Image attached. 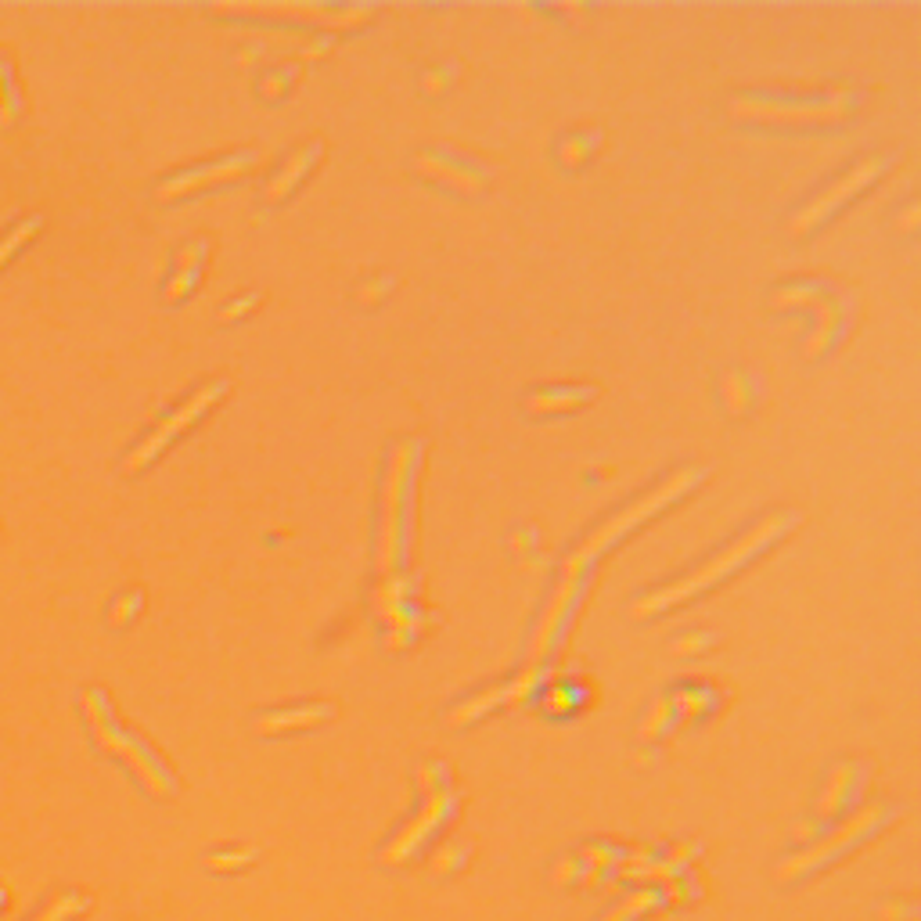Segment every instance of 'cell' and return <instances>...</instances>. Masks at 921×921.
Listing matches in <instances>:
<instances>
[{
  "instance_id": "obj_2",
  "label": "cell",
  "mask_w": 921,
  "mask_h": 921,
  "mask_svg": "<svg viewBox=\"0 0 921 921\" xmlns=\"http://www.w3.org/2000/svg\"><path fill=\"white\" fill-rule=\"evenodd\" d=\"M421 443L418 439H403L389 454L382 483V515H378V547L375 565L382 576H393L396 565L403 562L407 551V515H411V493H414V472H418Z\"/></svg>"
},
{
  "instance_id": "obj_6",
  "label": "cell",
  "mask_w": 921,
  "mask_h": 921,
  "mask_svg": "<svg viewBox=\"0 0 921 921\" xmlns=\"http://www.w3.org/2000/svg\"><path fill=\"white\" fill-rule=\"evenodd\" d=\"M224 393H227V382H224V378H216V382H206L202 389H195V393H191L188 400L180 403L177 411L166 414V418H162L159 425H155V429L148 432V436H144L141 443H137V447L130 450V454H126L123 472H126V475H134V472H141V468L152 465L155 457H159L162 450L170 447L173 439L184 436V432H188L191 425H195V421L202 418L206 411H213V407L220 403V396H224Z\"/></svg>"
},
{
  "instance_id": "obj_19",
  "label": "cell",
  "mask_w": 921,
  "mask_h": 921,
  "mask_svg": "<svg viewBox=\"0 0 921 921\" xmlns=\"http://www.w3.org/2000/svg\"><path fill=\"white\" fill-rule=\"evenodd\" d=\"M720 389H724V400L727 407H731V414H745L749 411V385H745V378L738 375V371H727L724 382H720Z\"/></svg>"
},
{
  "instance_id": "obj_23",
  "label": "cell",
  "mask_w": 921,
  "mask_h": 921,
  "mask_svg": "<svg viewBox=\"0 0 921 921\" xmlns=\"http://www.w3.org/2000/svg\"><path fill=\"white\" fill-rule=\"evenodd\" d=\"M288 83H292V72L281 69V72H274V76H267V80L260 83V90L267 94V98H278V94H285Z\"/></svg>"
},
{
  "instance_id": "obj_16",
  "label": "cell",
  "mask_w": 921,
  "mask_h": 921,
  "mask_svg": "<svg viewBox=\"0 0 921 921\" xmlns=\"http://www.w3.org/2000/svg\"><path fill=\"white\" fill-rule=\"evenodd\" d=\"M331 706L321 702V706H299V709H281V713H267L256 720V731L260 734H281V731H299V727H313L328 720Z\"/></svg>"
},
{
  "instance_id": "obj_15",
  "label": "cell",
  "mask_w": 921,
  "mask_h": 921,
  "mask_svg": "<svg viewBox=\"0 0 921 921\" xmlns=\"http://www.w3.org/2000/svg\"><path fill=\"white\" fill-rule=\"evenodd\" d=\"M206 252H209L206 242H191L188 249H180L177 274H173L170 285H166V303H180V299L191 296V288H195L198 274H202V260H206Z\"/></svg>"
},
{
  "instance_id": "obj_1",
  "label": "cell",
  "mask_w": 921,
  "mask_h": 921,
  "mask_svg": "<svg viewBox=\"0 0 921 921\" xmlns=\"http://www.w3.org/2000/svg\"><path fill=\"white\" fill-rule=\"evenodd\" d=\"M792 526H796V511H774V515H763V519L756 522L749 533H742V537L734 540V544L720 547V551H716V555L709 558L706 565H698V569H691L688 576H680V580L666 583V587H659V591L637 598L634 605H630V616H634V619H652V616H659V612L673 609V605H684L688 598L709 591L713 583L727 580L734 569H742L745 562H752L756 555H763V551H767L774 540L785 537Z\"/></svg>"
},
{
  "instance_id": "obj_17",
  "label": "cell",
  "mask_w": 921,
  "mask_h": 921,
  "mask_svg": "<svg viewBox=\"0 0 921 921\" xmlns=\"http://www.w3.org/2000/svg\"><path fill=\"white\" fill-rule=\"evenodd\" d=\"M598 141H601V134H573V137H565L562 144H558V159H562V166H580L587 155L598 148Z\"/></svg>"
},
{
  "instance_id": "obj_24",
  "label": "cell",
  "mask_w": 921,
  "mask_h": 921,
  "mask_svg": "<svg viewBox=\"0 0 921 921\" xmlns=\"http://www.w3.org/2000/svg\"><path fill=\"white\" fill-rule=\"evenodd\" d=\"M260 303V296H245V299H234V303H227L224 310H220V321H234V317H242L245 310H252V306Z\"/></svg>"
},
{
  "instance_id": "obj_21",
  "label": "cell",
  "mask_w": 921,
  "mask_h": 921,
  "mask_svg": "<svg viewBox=\"0 0 921 921\" xmlns=\"http://www.w3.org/2000/svg\"><path fill=\"white\" fill-rule=\"evenodd\" d=\"M83 907H87V900H83V896H72L69 893V896H62V900H58V904H54L40 921H69L72 914L83 911Z\"/></svg>"
},
{
  "instance_id": "obj_12",
  "label": "cell",
  "mask_w": 921,
  "mask_h": 921,
  "mask_svg": "<svg viewBox=\"0 0 921 921\" xmlns=\"http://www.w3.org/2000/svg\"><path fill=\"white\" fill-rule=\"evenodd\" d=\"M886 817V810H878V806H871V810H864V814H857L853 817L850 824H842L839 832H832L835 839H828L824 846H817L810 857H799V860H792L788 868H781V878H788V875H799V871H810L814 868V860H824V857H832V853H839V850H846L850 842H857V839H864V835L875 828L878 821Z\"/></svg>"
},
{
  "instance_id": "obj_13",
  "label": "cell",
  "mask_w": 921,
  "mask_h": 921,
  "mask_svg": "<svg viewBox=\"0 0 921 921\" xmlns=\"http://www.w3.org/2000/svg\"><path fill=\"white\" fill-rule=\"evenodd\" d=\"M317 159H321V141L303 144V148H299V152L292 155V159H288L285 166H281V170L267 180V191H263V195H267V202H281L285 195H292V191H296V184L306 177V173H310V166Z\"/></svg>"
},
{
  "instance_id": "obj_9",
  "label": "cell",
  "mask_w": 921,
  "mask_h": 921,
  "mask_svg": "<svg viewBox=\"0 0 921 921\" xmlns=\"http://www.w3.org/2000/svg\"><path fill=\"white\" fill-rule=\"evenodd\" d=\"M252 166H256V155L252 152L227 155V159L206 162V166H191V170H180V173H173V177L162 180L159 188H155V198H159V202H170V198L191 195V191H198V188H213V184H224V180H238V177H245Z\"/></svg>"
},
{
  "instance_id": "obj_26",
  "label": "cell",
  "mask_w": 921,
  "mask_h": 921,
  "mask_svg": "<svg viewBox=\"0 0 921 921\" xmlns=\"http://www.w3.org/2000/svg\"><path fill=\"white\" fill-rule=\"evenodd\" d=\"M702 644H709V637H691V641H680L677 652H688V648H702Z\"/></svg>"
},
{
  "instance_id": "obj_25",
  "label": "cell",
  "mask_w": 921,
  "mask_h": 921,
  "mask_svg": "<svg viewBox=\"0 0 921 921\" xmlns=\"http://www.w3.org/2000/svg\"><path fill=\"white\" fill-rule=\"evenodd\" d=\"M252 853H234V857H209V868L213 871H224V868H242L245 860H249Z\"/></svg>"
},
{
  "instance_id": "obj_20",
  "label": "cell",
  "mask_w": 921,
  "mask_h": 921,
  "mask_svg": "<svg viewBox=\"0 0 921 921\" xmlns=\"http://www.w3.org/2000/svg\"><path fill=\"white\" fill-rule=\"evenodd\" d=\"M141 601H144L141 591H130V594H123V598H116V605H112V612H108V623H112V626H126V619L137 616Z\"/></svg>"
},
{
  "instance_id": "obj_5",
  "label": "cell",
  "mask_w": 921,
  "mask_h": 921,
  "mask_svg": "<svg viewBox=\"0 0 921 921\" xmlns=\"http://www.w3.org/2000/svg\"><path fill=\"white\" fill-rule=\"evenodd\" d=\"M853 90H832L821 98L788 101V98H760V94H738L727 101V112L738 123H778V126H817V123H846L853 112Z\"/></svg>"
},
{
  "instance_id": "obj_11",
  "label": "cell",
  "mask_w": 921,
  "mask_h": 921,
  "mask_svg": "<svg viewBox=\"0 0 921 921\" xmlns=\"http://www.w3.org/2000/svg\"><path fill=\"white\" fill-rule=\"evenodd\" d=\"M414 166H418L421 177L429 180H443L450 188L465 191V195H479L486 188V173L472 162L457 159V155L447 152H418L414 155Z\"/></svg>"
},
{
  "instance_id": "obj_7",
  "label": "cell",
  "mask_w": 921,
  "mask_h": 921,
  "mask_svg": "<svg viewBox=\"0 0 921 921\" xmlns=\"http://www.w3.org/2000/svg\"><path fill=\"white\" fill-rule=\"evenodd\" d=\"M882 170H886V159H882V155H878V159L857 162L850 173H842L832 188L821 191L814 202H806V206L799 209L792 220H788V234H792V238H803V234H810L817 224H824V220H828L835 209L846 206V202H850L857 191H864L868 184H875V180L882 177Z\"/></svg>"
},
{
  "instance_id": "obj_8",
  "label": "cell",
  "mask_w": 921,
  "mask_h": 921,
  "mask_svg": "<svg viewBox=\"0 0 921 921\" xmlns=\"http://www.w3.org/2000/svg\"><path fill=\"white\" fill-rule=\"evenodd\" d=\"M213 11L249 18H296L317 29H353L375 15L371 8H331V4H216Z\"/></svg>"
},
{
  "instance_id": "obj_14",
  "label": "cell",
  "mask_w": 921,
  "mask_h": 921,
  "mask_svg": "<svg viewBox=\"0 0 921 921\" xmlns=\"http://www.w3.org/2000/svg\"><path fill=\"white\" fill-rule=\"evenodd\" d=\"M594 385H562V389H540V393L526 396V411L529 414H565L583 407L587 400H594Z\"/></svg>"
},
{
  "instance_id": "obj_3",
  "label": "cell",
  "mask_w": 921,
  "mask_h": 921,
  "mask_svg": "<svg viewBox=\"0 0 921 921\" xmlns=\"http://www.w3.org/2000/svg\"><path fill=\"white\" fill-rule=\"evenodd\" d=\"M702 468H680V472H673L666 483H659L655 486L652 493H644L641 501H634V504H626L619 515H612V519H605L601 522L598 529H594L591 537L583 540L580 547H576L573 555L565 558V576H583V569L594 562V558L601 555V551H609L616 540H623L630 529H637V526H644V522L652 519L655 511H662V508H670L673 501H680L684 493L691 490V486L702 479Z\"/></svg>"
},
{
  "instance_id": "obj_4",
  "label": "cell",
  "mask_w": 921,
  "mask_h": 921,
  "mask_svg": "<svg viewBox=\"0 0 921 921\" xmlns=\"http://www.w3.org/2000/svg\"><path fill=\"white\" fill-rule=\"evenodd\" d=\"M80 702H83L87 724H90V731H94V738H98L101 749L112 752V756H119V760L130 763V770H134L137 778H141V785L148 788L152 796H170V792H173L170 770H166L159 760H155V752L148 749V745H144L141 738H134V734H126L123 727L116 724V716H112V706H108L105 691L87 688V691H83Z\"/></svg>"
},
{
  "instance_id": "obj_10",
  "label": "cell",
  "mask_w": 921,
  "mask_h": 921,
  "mask_svg": "<svg viewBox=\"0 0 921 921\" xmlns=\"http://www.w3.org/2000/svg\"><path fill=\"white\" fill-rule=\"evenodd\" d=\"M580 594H583L580 576H565V580L558 583L555 598H551V605H547L544 619H540V626H537V634H533V641H529V670L533 673H537L540 659H544V655L558 644V637H562L565 623H569V616H573Z\"/></svg>"
},
{
  "instance_id": "obj_18",
  "label": "cell",
  "mask_w": 921,
  "mask_h": 921,
  "mask_svg": "<svg viewBox=\"0 0 921 921\" xmlns=\"http://www.w3.org/2000/svg\"><path fill=\"white\" fill-rule=\"evenodd\" d=\"M36 227H40V216H29V220H22V224H15L8 234H4V238H0V267L8 263V256H15V252L22 249V245H26L29 238H33V234H36Z\"/></svg>"
},
{
  "instance_id": "obj_22",
  "label": "cell",
  "mask_w": 921,
  "mask_h": 921,
  "mask_svg": "<svg viewBox=\"0 0 921 921\" xmlns=\"http://www.w3.org/2000/svg\"><path fill=\"white\" fill-rule=\"evenodd\" d=\"M389 285H393V281H389V278H378V281H364V285H360V292H357V299H360V303H364V306L378 303V299H382V296H385V292H389Z\"/></svg>"
}]
</instances>
